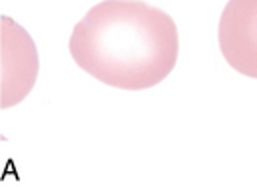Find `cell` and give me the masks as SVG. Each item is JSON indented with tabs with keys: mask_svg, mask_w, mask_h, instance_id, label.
I'll return each instance as SVG.
<instances>
[{
	"mask_svg": "<svg viewBox=\"0 0 257 187\" xmlns=\"http://www.w3.org/2000/svg\"><path fill=\"white\" fill-rule=\"evenodd\" d=\"M69 54L97 81L143 91L172 73L178 60V28L164 10L147 2L105 0L75 24Z\"/></svg>",
	"mask_w": 257,
	"mask_h": 187,
	"instance_id": "cell-1",
	"label": "cell"
},
{
	"mask_svg": "<svg viewBox=\"0 0 257 187\" xmlns=\"http://www.w3.org/2000/svg\"><path fill=\"white\" fill-rule=\"evenodd\" d=\"M218 42L231 69L257 79V0H229L225 4Z\"/></svg>",
	"mask_w": 257,
	"mask_h": 187,
	"instance_id": "cell-2",
	"label": "cell"
}]
</instances>
